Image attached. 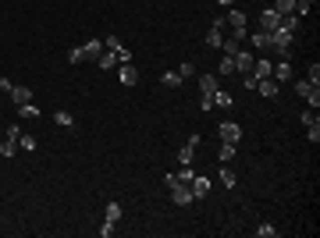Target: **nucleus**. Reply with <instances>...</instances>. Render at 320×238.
<instances>
[{
    "mask_svg": "<svg viewBox=\"0 0 320 238\" xmlns=\"http://www.w3.org/2000/svg\"><path fill=\"white\" fill-rule=\"evenodd\" d=\"M103 220H107V224H117V220H121V203H110L107 213H103Z\"/></svg>",
    "mask_w": 320,
    "mask_h": 238,
    "instance_id": "4be33fe9",
    "label": "nucleus"
},
{
    "mask_svg": "<svg viewBox=\"0 0 320 238\" xmlns=\"http://www.w3.org/2000/svg\"><path fill=\"white\" fill-rule=\"evenodd\" d=\"M18 117H29V121H32V117H39V110L32 103H25V107H18Z\"/></svg>",
    "mask_w": 320,
    "mask_h": 238,
    "instance_id": "2f4dec72",
    "label": "nucleus"
},
{
    "mask_svg": "<svg viewBox=\"0 0 320 238\" xmlns=\"http://www.w3.org/2000/svg\"><path fill=\"white\" fill-rule=\"evenodd\" d=\"M277 89H281V82H274V78H260V82H256V93H260V96H267V100H274V96H277Z\"/></svg>",
    "mask_w": 320,
    "mask_h": 238,
    "instance_id": "9d476101",
    "label": "nucleus"
},
{
    "mask_svg": "<svg viewBox=\"0 0 320 238\" xmlns=\"http://www.w3.org/2000/svg\"><path fill=\"white\" fill-rule=\"evenodd\" d=\"M82 54H86V61H96L103 54V39H89V43L82 47Z\"/></svg>",
    "mask_w": 320,
    "mask_h": 238,
    "instance_id": "f3484780",
    "label": "nucleus"
},
{
    "mask_svg": "<svg viewBox=\"0 0 320 238\" xmlns=\"http://www.w3.org/2000/svg\"><path fill=\"white\" fill-rule=\"evenodd\" d=\"M121 71H117V78H121V86H135L139 82V71H135V64L128 61V64H117Z\"/></svg>",
    "mask_w": 320,
    "mask_h": 238,
    "instance_id": "1a4fd4ad",
    "label": "nucleus"
},
{
    "mask_svg": "<svg viewBox=\"0 0 320 238\" xmlns=\"http://www.w3.org/2000/svg\"><path fill=\"white\" fill-rule=\"evenodd\" d=\"M114 54H117V64H128V61H132V54H128V50H125V47H117V50H114Z\"/></svg>",
    "mask_w": 320,
    "mask_h": 238,
    "instance_id": "4c0bfd02",
    "label": "nucleus"
},
{
    "mask_svg": "<svg viewBox=\"0 0 320 238\" xmlns=\"http://www.w3.org/2000/svg\"><path fill=\"white\" fill-rule=\"evenodd\" d=\"M15 149H18V142H15V139H8V142H0V153H4V156H15Z\"/></svg>",
    "mask_w": 320,
    "mask_h": 238,
    "instance_id": "f704fd0d",
    "label": "nucleus"
},
{
    "mask_svg": "<svg viewBox=\"0 0 320 238\" xmlns=\"http://www.w3.org/2000/svg\"><path fill=\"white\" fill-rule=\"evenodd\" d=\"M217 132H221L224 142H242V125H235V121H224Z\"/></svg>",
    "mask_w": 320,
    "mask_h": 238,
    "instance_id": "0eeeda50",
    "label": "nucleus"
},
{
    "mask_svg": "<svg viewBox=\"0 0 320 238\" xmlns=\"http://www.w3.org/2000/svg\"><path fill=\"white\" fill-rule=\"evenodd\" d=\"M214 107V96H199V110H210Z\"/></svg>",
    "mask_w": 320,
    "mask_h": 238,
    "instance_id": "a19ab883",
    "label": "nucleus"
},
{
    "mask_svg": "<svg viewBox=\"0 0 320 238\" xmlns=\"http://www.w3.org/2000/svg\"><path fill=\"white\" fill-rule=\"evenodd\" d=\"M309 82H313V86H316V82H320V64H316V61H313V64H309Z\"/></svg>",
    "mask_w": 320,
    "mask_h": 238,
    "instance_id": "ea45409f",
    "label": "nucleus"
},
{
    "mask_svg": "<svg viewBox=\"0 0 320 238\" xmlns=\"http://www.w3.org/2000/svg\"><path fill=\"white\" fill-rule=\"evenodd\" d=\"M224 29H228L224 18H214V22H210V32H207V47H210V50H221V43H224Z\"/></svg>",
    "mask_w": 320,
    "mask_h": 238,
    "instance_id": "20e7f679",
    "label": "nucleus"
},
{
    "mask_svg": "<svg viewBox=\"0 0 320 238\" xmlns=\"http://www.w3.org/2000/svg\"><path fill=\"white\" fill-rule=\"evenodd\" d=\"M292 43H295V32H292V29H281V25H277V29L270 32V50H274L277 57H285V54L292 50Z\"/></svg>",
    "mask_w": 320,
    "mask_h": 238,
    "instance_id": "f257e3e1",
    "label": "nucleus"
},
{
    "mask_svg": "<svg viewBox=\"0 0 320 238\" xmlns=\"http://www.w3.org/2000/svg\"><path fill=\"white\" fill-rule=\"evenodd\" d=\"M217 178H221V185H224V188H231V185H235V181H238V178H235V171H231V167H228V164H224V171H221V174H217Z\"/></svg>",
    "mask_w": 320,
    "mask_h": 238,
    "instance_id": "a878e982",
    "label": "nucleus"
},
{
    "mask_svg": "<svg viewBox=\"0 0 320 238\" xmlns=\"http://www.w3.org/2000/svg\"><path fill=\"white\" fill-rule=\"evenodd\" d=\"M11 100H15V107H25V103H32V89L29 86H15L11 89Z\"/></svg>",
    "mask_w": 320,
    "mask_h": 238,
    "instance_id": "4468645a",
    "label": "nucleus"
},
{
    "mask_svg": "<svg viewBox=\"0 0 320 238\" xmlns=\"http://www.w3.org/2000/svg\"><path fill=\"white\" fill-rule=\"evenodd\" d=\"M82 61H86L82 47H71V50H68V64H82Z\"/></svg>",
    "mask_w": 320,
    "mask_h": 238,
    "instance_id": "c85d7f7f",
    "label": "nucleus"
},
{
    "mask_svg": "<svg viewBox=\"0 0 320 238\" xmlns=\"http://www.w3.org/2000/svg\"><path fill=\"white\" fill-rule=\"evenodd\" d=\"M256 238H277V227L274 224H260L256 227Z\"/></svg>",
    "mask_w": 320,
    "mask_h": 238,
    "instance_id": "cd10ccee",
    "label": "nucleus"
},
{
    "mask_svg": "<svg viewBox=\"0 0 320 238\" xmlns=\"http://www.w3.org/2000/svg\"><path fill=\"white\" fill-rule=\"evenodd\" d=\"M253 61H256L253 50H238V54H235V71H238V75H253Z\"/></svg>",
    "mask_w": 320,
    "mask_h": 238,
    "instance_id": "39448f33",
    "label": "nucleus"
},
{
    "mask_svg": "<svg viewBox=\"0 0 320 238\" xmlns=\"http://www.w3.org/2000/svg\"><path fill=\"white\" fill-rule=\"evenodd\" d=\"M217 75H235V57H221V68Z\"/></svg>",
    "mask_w": 320,
    "mask_h": 238,
    "instance_id": "bb28decb",
    "label": "nucleus"
},
{
    "mask_svg": "<svg viewBox=\"0 0 320 238\" xmlns=\"http://www.w3.org/2000/svg\"><path fill=\"white\" fill-rule=\"evenodd\" d=\"M15 86H11V78H0V93H11Z\"/></svg>",
    "mask_w": 320,
    "mask_h": 238,
    "instance_id": "79ce46f5",
    "label": "nucleus"
},
{
    "mask_svg": "<svg viewBox=\"0 0 320 238\" xmlns=\"http://www.w3.org/2000/svg\"><path fill=\"white\" fill-rule=\"evenodd\" d=\"M277 25H281V15H277L274 8H267V11H260V29H263V32H274Z\"/></svg>",
    "mask_w": 320,
    "mask_h": 238,
    "instance_id": "6e6552de",
    "label": "nucleus"
},
{
    "mask_svg": "<svg viewBox=\"0 0 320 238\" xmlns=\"http://www.w3.org/2000/svg\"><path fill=\"white\" fill-rule=\"evenodd\" d=\"M117 47H121V39H117V36H107L103 39V50H117Z\"/></svg>",
    "mask_w": 320,
    "mask_h": 238,
    "instance_id": "e433bc0d",
    "label": "nucleus"
},
{
    "mask_svg": "<svg viewBox=\"0 0 320 238\" xmlns=\"http://www.w3.org/2000/svg\"><path fill=\"white\" fill-rule=\"evenodd\" d=\"M96 64H100L103 71H114V68H117V54H114V50H103V54L96 57Z\"/></svg>",
    "mask_w": 320,
    "mask_h": 238,
    "instance_id": "a211bd4d",
    "label": "nucleus"
},
{
    "mask_svg": "<svg viewBox=\"0 0 320 238\" xmlns=\"http://www.w3.org/2000/svg\"><path fill=\"white\" fill-rule=\"evenodd\" d=\"M54 117H57V125H61V128H71V125H75V117H71L68 110H57Z\"/></svg>",
    "mask_w": 320,
    "mask_h": 238,
    "instance_id": "c756f323",
    "label": "nucleus"
},
{
    "mask_svg": "<svg viewBox=\"0 0 320 238\" xmlns=\"http://www.w3.org/2000/svg\"><path fill=\"white\" fill-rule=\"evenodd\" d=\"M316 121H320V117H316V110H313V107H309V110H306V114H302V125H316Z\"/></svg>",
    "mask_w": 320,
    "mask_h": 238,
    "instance_id": "58836bf2",
    "label": "nucleus"
},
{
    "mask_svg": "<svg viewBox=\"0 0 320 238\" xmlns=\"http://www.w3.org/2000/svg\"><path fill=\"white\" fill-rule=\"evenodd\" d=\"M178 75H182V82H185V78H192V75H196V64H192V61H185V64L178 68Z\"/></svg>",
    "mask_w": 320,
    "mask_h": 238,
    "instance_id": "7c9ffc66",
    "label": "nucleus"
},
{
    "mask_svg": "<svg viewBox=\"0 0 320 238\" xmlns=\"http://www.w3.org/2000/svg\"><path fill=\"white\" fill-rule=\"evenodd\" d=\"M221 50H224V57H235L238 50H242V43H238V39H235V36H228V39H224V43H221Z\"/></svg>",
    "mask_w": 320,
    "mask_h": 238,
    "instance_id": "aec40b11",
    "label": "nucleus"
},
{
    "mask_svg": "<svg viewBox=\"0 0 320 238\" xmlns=\"http://www.w3.org/2000/svg\"><path fill=\"white\" fill-rule=\"evenodd\" d=\"M18 146H22V149H29V153H32V149H36V139H32V135H18Z\"/></svg>",
    "mask_w": 320,
    "mask_h": 238,
    "instance_id": "c9c22d12",
    "label": "nucleus"
},
{
    "mask_svg": "<svg viewBox=\"0 0 320 238\" xmlns=\"http://www.w3.org/2000/svg\"><path fill=\"white\" fill-rule=\"evenodd\" d=\"M224 25H231V36L238 39V43H242V39L249 36V32H246V15H242V11H238V8H231V11H228V18H224Z\"/></svg>",
    "mask_w": 320,
    "mask_h": 238,
    "instance_id": "f03ea898",
    "label": "nucleus"
},
{
    "mask_svg": "<svg viewBox=\"0 0 320 238\" xmlns=\"http://www.w3.org/2000/svg\"><path fill=\"white\" fill-rule=\"evenodd\" d=\"M295 93H299V96H302V100H306V103H309L313 110L320 107V89H316V86L309 82V78H302V82H295Z\"/></svg>",
    "mask_w": 320,
    "mask_h": 238,
    "instance_id": "7ed1b4c3",
    "label": "nucleus"
},
{
    "mask_svg": "<svg viewBox=\"0 0 320 238\" xmlns=\"http://www.w3.org/2000/svg\"><path fill=\"white\" fill-rule=\"evenodd\" d=\"M217 89H221L217 75H199V93H203V96H214Z\"/></svg>",
    "mask_w": 320,
    "mask_h": 238,
    "instance_id": "f8f14e48",
    "label": "nucleus"
},
{
    "mask_svg": "<svg viewBox=\"0 0 320 238\" xmlns=\"http://www.w3.org/2000/svg\"><path fill=\"white\" fill-rule=\"evenodd\" d=\"M270 78H274V82H292V64L288 61H277L274 71H270Z\"/></svg>",
    "mask_w": 320,
    "mask_h": 238,
    "instance_id": "9b49d317",
    "label": "nucleus"
},
{
    "mask_svg": "<svg viewBox=\"0 0 320 238\" xmlns=\"http://www.w3.org/2000/svg\"><path fill=\"white\" fill-rule=\"evenodd\" d=\"M160 82L175 89V86H182V75H178V71H164V75H160Z\"/></svg>",
    "mask_w": 320,
    "mask_h": 238,
    "instance_id": "393cba45",
    "label": "nucleus"
},
{
    "mask_svg": "<svg viewBox=\"0 0 320 238\" xmlns=\"http://www.w3.org/2000/svg\"><path fill=\"white\" fill-rule=\"evenodd\" d=\"M192 156H196V146H192V142H185V146L178 149V164H182V167H189V164H192Z\"/></svg>",
    "mask_w": 320,
    "mask_h": 238,
    "instance_id": "6ab92c4d",
    "label": "nucleus"
},
{
    "mask_svg": "<svg viewBox=\"0 0 320 238\" xmlns=\"http://www.w3.org/2000/svg\"><path fill=\"white\" fill-rule=\"evenodd\" d=\"M306 139L309 142H320V121L316 125H306Z\"/></svg>",
    "mask_w": 320,
    "mask_h": 238,
    "instance_id": "473e14b6",
    "label": "nucleus"
},
{
    "mask_svg": "<svg viewBox=\"0 0 320 238\" xmlns=\"http://www.w3.org/2000/svg\"><path fill=\"white\" fill-rule=\"evenodd\" d=\"M277 15H295V0H274V4H270Z\"/></svg>",
    "mask_w": 320,
    "mask_h": 238,
    "instance_id": "412c9836",
    "label": "nucleus"
},
{
    "mask_svg": "<svg viewBox=\"0 0 320 238\" xmlns=\"http://www.w3.org/2000/svg\"><path fill=\"white\" fill-rule=\"evenodd\" d=\"M231 103H235V100H231V93H224V89H217V93H214V107H224V110H228Z\"/></svg>",
    "mask_w": 320,
    "mask_h": 238,
    "instance_id": "5701e85b",
    "label": "nucleus"
},
{
    "mask_svg": "<svg viewBox=\"0 0 320 238\" xmlns=\"http://www.w3.org/2000/svg\"><path fill=\"white\" fill-rule=\"evenodd\" d=\"M189 188H192V195L199 199V195H207V192H210V178H207V174H196V178L189 181Z\"/></svg>",
    "mask_w": 320,
    "mask_h": 238,
    "instance_id": "ddd939ff",
    "label": "nucleus"
},
{
    "mask_svg": "<svg viewBox=\"0 0 320 238\" xmlns=\"http://www.w3.org/2000/svg\"><path fill=\"white\" fill-rule=\"evenodd\" d=\"M217 4H221V8H231V4H235V0H217Z\"/></svg>",
    "mask_w": 320,
    "mask_h": 238,
    "instance_id": "37998d69",
    "label": "nucleus"
},
{
    "mask_svg": "<svg viewBox=\"0 0 320 238\" xmlns=\"http://www.w3.org/2000/svg\"><path fill=\"white\" fill-rule=\"evenodd\" d=\"M192 199H196V195H192L189 185H175V188H171V203H175V206H189Z\"/></svg>",
    "mask_w": 320,
    "mask_h": 238,
    "instance_id": "423d86ee",
    "label": "nucleus"
},
{
    "mask_svg": "<svg viewBox=\"0 0 320 238\" xmlns=\"http://www.w3.org/2000/svg\"><path fill=\"white\" fill-rule=\"evenodd\" d=\"M270 71H274V64H270L267 57H256V61H253V75H256V78H270Z\"/></svg>",
    "mask_w": 320,
    "mask_h": 238,
    "instance_id": "dca6fc26",
    "label": "nucleus"
},
{
    "mask_svg": "<svg viewBox=\"0 0 320 238\" xmlns=\"http://www.w3.org/2000/svg\"><path fill=\"white\" fill-rule=\"evenodd\" d=\"M192 178H196V171H192V164H189V167H182V171H178V181H182V185H189V181H192Z\"/></svg>",
    "mask_w": 320,
    "mask_h": 238,
    "instance_id": "72a5a7b5",
    "label": "nucleus"
},
{
    "mask_svg": "<svg viewBox=\"0 0 320 238\" xmlns=\"http://www.w3.org/2000/svg\"><path fill=\"white\" fill-rule=\"evenodd\" d=\"M217 156H221V164H231V160H235V142H224Z\"/></svg>",
    "mask_w": 320,
    "mask_h": 238,
    "instance_id": "b1692460",
    "label": "nucleus"
},
{
    "mask_svg": "<svg viewBox=\"0 0 320 238\" xmlns=\"http://www.w3.org/2000/svg\"><path fill=\"white\" fill-rule=\"evenodd\" d=\"M249 43H253V50H270V32L256 29V32L249 36Z\"/></svg>",
    "mask_w": 320,
    "mask_h": 238,
    "instance_id": "2eb2a0df",
    "label": "nucleus"
}]
</instances>
